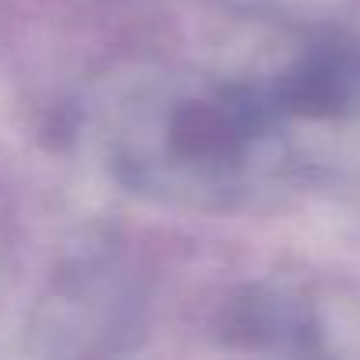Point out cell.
Here are the masks:
<instances>
[{"mask_svg":"<svg viewBox=\"0 0 360 360\" xmlns=\"http://www.w3.org/2000/svg\"><path fill=\"white\" fill-rule=\"evenodd\" d=\"M283 99L300 113H342L360 106V57L346 50L314 53L286 78Z\"/></svg>","mask_w":360,"mask_h":360,"instance_id":"cell-1","label":"cell"},{"mask_svg":"<svg viewBox=\"0 0 360 360\" xmlns=\"http://www.w3.org/2000/svg\"><path fill=\"white\" fill-rule=\"evenodd\" d=\"M240 124L226 110H212L205 103L184 106L173 117V145L184 155H219L240 138Z\"/></svg>","mask_w":360,"mask_h":360,"instance_id":"cell-2","label":"cell"}]
</instances>
